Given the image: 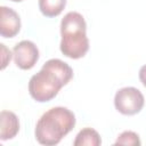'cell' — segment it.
<instances>
[{"instance_id":"cell-13","label":"cell","mask_w":146,"mask_h":146,"mask_svg":"<svg viewBox=\"0 0 146 146\" xmlns=\"http://www.w3.org/2000/svg\"><path fill=\"white\" fill-rule=\"evenodd\" d=\"M10 1H13V2H21V1H23V0H10Z\"/></svg>"},{"instance_id":"cell-6","label":"cell","mask_w":146,"mask_h":146,"mask_svg":"<svg viewBox=\"0 0 146 146\" xmlns=\"http://www.w3.org/2000/svg\"><path fill=\"white\" fill-rule=\"evenodd\" d=\"M0 18V34L2 38H14L21 31L19 15L11 8L1 6Z\"/></svg>"},{"instance_id":"cell-4","label":"cell","mask_w":146,"mask_h":146,"mask_svg":"<svg viewBox=\"0 0 146 146\" xmlns=\"http://www.w3.org/2000/svg\"><path fill=\"white\" fill-rule=\"evenodd\" d=\"M144 105V95L135 87L121 88L114 96V106L123 115H135L143 110Z\"/></svg>"},{"instance_id":"cell-11","label":"cell","mask_w":146,"mask_h":146,"mask_svg":"<svg viewBox=\"0 0 146 146\" xmlns=\"http://www.w3.org/2000/svg\"><path fill=\"white\" fill-rule=\"evenodd\" d=\"M0 46H1V51H2V66H1V68L3 70L11 59V52H10V50H8L6 48V46L3 43H1Z\"/></svg>"},{"instance_id":"cell-7","label":"cell","mask_w":146,"mask_h":146,"mask_svg":"<svg viewBox=\"0 0 146 146\" xmlns=\"http://www.w3.org/2000/svg\"><path fill=\"white\" fill-rule=\"evenodd\" d=\"M19 131V120L14 112L1 111L0 113V139H13Z\"/></svg>"},{"instance_id":"cell-10","label":"cell","mask_w":146,"mask_h":146,"mask_svg":"<svg viewBox=\"0 0 146 146\" xmlns=\"http://www.w3.org/2000/svg\"><path fill=\"white\" fill-rule=\"evenodd\" d=\"M114 144L115 145H140L141 141L139 139V136L136 132L127 130L119 135Z\"/></svg>"},{"instance_id":"cell-3","label":"cell","mask_w":146,"mask_h":146,"mask_svg":"<svg viewBox=\"0 0 146 146\" xmlns=\"http://www.w3.org/2000/svg\"><path fill=\"white\" fill-rule=\"evenodd\" d=\"M60 51L64 56L79 59L89 50L87 24L84 17L78 11L67 13L60 22Z\"/></svg>"},{"instance_id":"cell-9","label":"cell","mask_w":146,"mask_h":146,"mask_svg":"<svg viewBox=\"0 0 146 146\" xmlns=\"http://www.w3.org/2000/svg\"><path fill=\"white\" fill-rule=\"evenodd\" d=\"M66 0H39V9L46 17H56L65 8Z\"/></svg>"},{"instance_id":"cell-12","label":"cell","mask_w":146,"mask_h":146,"mask_svg":"<svg viewBox=\"0 0 146 146\" xmlns=\"http://www.w3.org/2000/svg\"><path fill=\"white\" fill-rule=\"evenodd\" d=\"M139 80L143 83V86L146 88V64L143 65L139 70Z\"/></svg>"},{"instance_id":"cell-5","label":"cell","mask_w":146,"mask_h":146,"mask_svg":"<svg viewBox=\"0 0 146 146\" xmlns=\"http://www.w3.org/2000/svg\"><path fill=\"white\" fill-rule=\"evenodd\" d=\"M14 62L21 70H31L39 60V49L30 40L18 42L13 49Z\"/></svg>"},{"instance_id":"cell-2","label":"cell","mask_w":146,"mask_h":146,"mask_svg":"<svg viewBox=\"0 0 146 146\" xmlns=\"http://www.w3.org/2000/svg\"><path fill=\"white\" fill-rule=\"evenodd\" d=\"M75 115L72 111L63 106H56L44 112L35 124V139L39 144L54 146L73 130L75 127Z\"/></svg>"},{"instance_id":"cell-8","label":"cell","mask_w":146,"mask_h":146,"mask_svg":"<svg viewBox=\"0 0 146 146\" xmlns=\"http://www.w3.org/2000/svg\"><path fill=\"white\" fill-rule=\"evenodd\" d=\"M100 144L102 138L92 128H83L80 130L73 141L74 146H99Z\"/></svg>"},{"instance_id":"cell-1","label":"cell","mask_w":146,"mask_h":146,"mask_svg":"<svg viewBox=\"0 0 146 146\" xmlns=\"http://www.w3.org/2000/svg\"><path fill=\"white\" fill-rule=\"evenodd\" d=\"M73 78L72 67L58 58L47 60L41 70L31 76L29 92L39 103H47L54 99L59 90Z\"/></svg>"}]
</instances>
